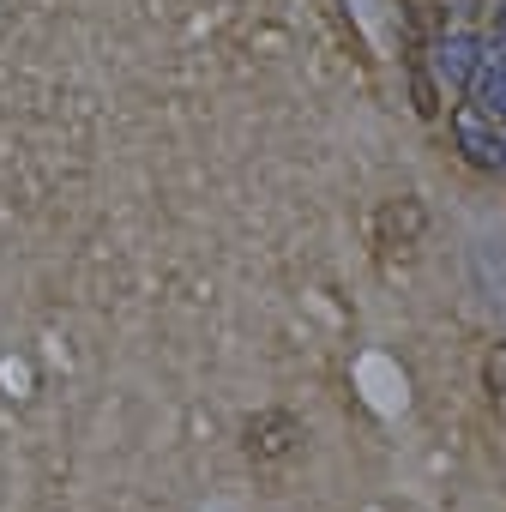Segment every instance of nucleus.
<instances>
[{
  "mask_svg": "<svg viewBox=\"0 0 506 512\" xmlns=\"http://www.w3.org/2000/svg\"><path fill=\"white\" fill-rule=\"evenodd\" d=\"M452 133H458V151H464L470 163H482V169H506V139L494 133V115H482L476 103H464V109L452 115Z\"/></svg>",
  "mask_w": 506,
  "mask_h": 512,
  "instance_id": "obj_1",
  "label": "nucleus"
},
{
  "mask_svg": "<svg viewBox=\"0 0 506 512\" xmlns=\"http://www.w3.org/2000/svg\"><path fill=\"white\" fill-rule=\"evenodd\" d=\"M302 440V422L290 416V410H260V416H253L247 422V458H284L290 446Z\"/></svg>",
  "mask_w": 506,
  "mask_h": 512,
  "instance_id": "obj_2",
  "label": "nucleus"
},
{
  "mask_svg": "<svg viewBox=\"0 0 506 512\" xmlns=\"http://www.w3.org/2000/svg\"><path fill=\"white\" fill-rule=\"evenodd\" d=\"M482 55H488L482 37H470V31H446V37L434 43V73H440L446 85H470L476 67H482Z\"/></svg>",
  "mask_w": 506,
  "mask_h": 512,
  "instance_id": "obj_3",
  "label": "nucleus"
},
{
  "mask_svg": "<svg viewBox=\"0 0 506 512\" xmlns=\"http://www.w3.org/2000/svg\"><path fill=\"white\" fill-rule=\"evenodd\" d=\"M470 91H476V109H482V115H500V121H506V49H500V43L482 55Z\"/></svg>",
  "mask_w": 506,
  "mask_h": 512,
  "instance_id": "obj_4",
  "label": "nucleus"
},
{
  "mask_svg": "<svg viewBox=\"0 0 506 512\" xmlns=\"http://www.w3.org/2000/svg\"><path fill=\"white\" fill-rule=\"evenodd\" d=\"M422 223H428L422 199H398V205H386V211H380V241H386V247H392V241H398V247H410V241L422 235Z\"/></svg>",
  "mask_w": 506,
  "mask_h": 512,
  "instance_id": "obj_5",
  "label": "nucleus"
},
{
  "mask_svg": "<svg viewBox=\"0 0 506 512\" xmlns=\"http://www.w3.org/2000/svg\"><path fill=\"white\" fill-rule=\"evenodd\" d=\"M488 386H494V392H506V344L488 356Z\"/></svg>",
  "mask_w": 506,
  "mask_h": 512,
  "instance_id": "obj_6",
  "label": "nucleus"
}]
</instances>
